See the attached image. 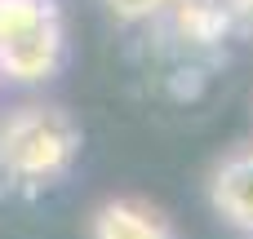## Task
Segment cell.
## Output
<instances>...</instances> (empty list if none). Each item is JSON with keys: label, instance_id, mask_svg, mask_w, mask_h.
Instances as JSON below:
<instances>
[{"label": "cell", "instance_id": "obj_1", "mask_svg": "<svg viewBox=\"0 0 253 239\" xmlns=\"http://www.w3.org/2000/svg\"><path fill=\"white\" fill-rule=\"evenodd\" d=\"M80 124L62 106L27 102L0 115V182L9 191L58 186L80 155Z\"/></svg>", "mask_w": 253, "mask_h": 239}, {"label": "cell", "instance_id": "obj_2", "mask_svg": "<svg viewBox=\"0 0 253 239\" xmlns=\"http://www.w3.org/2000/svg\"><path fill=\"white\" fill-rule=\"evenodd\" d=\"M67 53L58 0H0V80L44 84Z\"/></svg>", "mask_w": 253, "mask_h": 239}, {"label": "cell", "instance_id": "obj_3", "mask_svg": "<svg viewBox=\"0 0 253 239\" xmlns=\"http://www.w3.org/2000/svg\"><path fill=\"white\" fill-rule=\"evenodd\" d=\"M209 204L213 213L240 231V235H253V146L245 151H231L213 164L209 173Z\"/></svg>", "mask_w": 253, "mask_h": 239}, {"label": "cell", "instance_id": "obj_4", "mask_svg": "<svg viewBox=\"0 0 253 239\" xmlns=\"http://www.w3.org/2000/svg\"><path fill=\"white\" fill-rule=\"evenodd\" d=\"M89 239H178V231L156 204L120 195V200H102L93 208Z\"/></svg>", "mask_w": 253, "mask_h": 239}, {"label": "cell", "instance_id": "obj_5", "mask_svg": "<svg viewBox=\"0 0 253 239\" xmlns=\"http://www.w3.org/2000/svg\"><path fill=\"white\" fill-rule=\"evenodd\" d=\"M107 4V13L116 18V22H151V18H160V13H169L173 9V0H102Z\"/></svg>", "mask_w": 253, "mask_h": 239}]
</instances>
